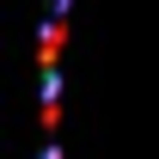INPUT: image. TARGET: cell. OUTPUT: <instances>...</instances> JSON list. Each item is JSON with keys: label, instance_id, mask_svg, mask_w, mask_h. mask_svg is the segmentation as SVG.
Instances as JSON below:
<instances>
[{"label": "cell", "instance_id": "6da1fadb", "mask_svg": "<svg viewBox=\"0 0 159 159\" xmlns=\"http://www.w3.org/2000/svg\"><path fill=\"white\" fill-rule=\"evenodd\" d=\"M61 49H67V6H55L49 25L37 31V67L43 74H61Z\"/></svg>", "mask_w": 159, "mask_h": 159}]
</instances>
